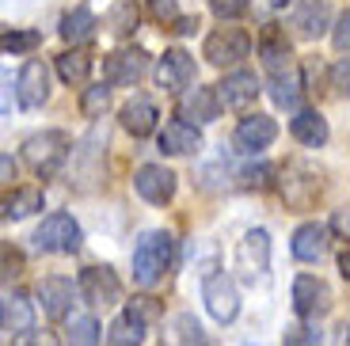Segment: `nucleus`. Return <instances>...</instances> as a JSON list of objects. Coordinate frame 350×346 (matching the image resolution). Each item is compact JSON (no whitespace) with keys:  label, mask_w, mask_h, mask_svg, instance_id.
I'll return each instance as SVG.
<instances>
[{"label":"nucleus","mask_w":350,"mask_h":346,"mask_svg":"<svg viewBox=\"0 0 350 346\" xmlns=\"http://www.w3.org/2000/svg\"><path fill=\"white\" fill-rule=\"evenodd\" d=\"M293 27L301 38H320L332 27V4L327 0H301L293 12Z\"/></svg>","instance_id":"4be33fe9"},{"label":"nucleus","mask_w":350,"mask_h":346,"mask_svg":"<svg viewBox=\"0 0 350 346\" xmlns=\"http://www.w3.org/2000/svg\"><path fill=\"white\" fill-rule=\"evenodd\" d=\"M0 168H4V179H16V164H12V156H8V152L0 156Z\"/></svg>","instance_id":"49530a36"},{"label":"nucleus","mask_w":350,"mask_h":346,"mask_svg":"<svg viewBox=\"0 0 350 346\" xmlns=\"http://www.w3.org/2000/svg\"><path fill=\"white\" fill-rule=\"evenodd\" d=\"M145 69H149V53L145 50H137V46L133 50H114L103 57V84L130 88L145 77Z\"/></svg>","instance_id":"9d476101"},{"label":"nucleus","mask_w":350,"mask_h":346,"mask_svg":"<svg viewBox=\"0 0 350 346\" xmlns=\"http://www.w3.org/2000/svg\"><path fill=\"white\" fill-rule=\"evenodd\" d=\"M65 331H69V335H65L69 346H99V323H96V316H88V312H72Z\"/></svg>","instance_id":"7c9ffc66"},{"label":"nucleus","mask_w":350,"mask_h":346,"mask_svg":"<svg viewBox=\"0 0 350 346\" xmlns=\"http://www.w3.org/2000/svg\"><path fill=\"white\" fill-rule=\"evenodd\" d=\"M191 80H194V57L191 53L179 50V46L164 50V57L157 61V84L164 88V92H183Z\"/></svg>","instance_id":"4468645a"},{"label":"nucleus","mask_w":350,"mask_h":346,"mask_svg":"<svg viewBox=\"0 0 350 346\" xmlns=\"http://www.w3.org/2000/svg\"><path fill=\"white\" fill-rule=\"evenodd\" d=\"M327 308H332V286H327L324 278H316V274L293 278V312H297L301 320L316 323V316H324Z\"/></svg>","instance_id":"6e6552de"},{"label":"nucleus","mask_w":350,"mask_h":346,"mask_svg":"<svg viewBox=\"0 0 350 346\" xmlns=\"http://www.w3.org/2000/svg\"><path fill=\"white\" fill-rule=\"evenodd\" d=\"M327 225H320V221H305V225L293 232V255H297L301 263H320L327 251Z\"/></svg>","instance_id":"5701e85b"},{"label":"nucleus","mask_w":350,"mask_h":346,"mask_svg":"<svg viewBox=\"0 0 350 346\" xmlns=\"http://www.w3.org/2000/svg\"><path fill=\"white\" fill-rule=\"evenodd\" d=\"M202 301H206V308H210V316L217 323H232L240 312L237 282L228 274H206V282H202Z\"/></svg>","instance_id":"423d86ee"},{"label":"nucleus","mask_w":350,"mask_h":346,"mask_svg":"<svg viewBox=\"0 0 350 346\" xmlns=\"http://www.w3.org/2000/svg\"><path fill=\"white\" fill-rule=\"evenodd\" d=\"M69 148H72V141L65 130H42V133H31L23 141V160L35 175L53 179L65 168V160H69Z\"/></svg>","instance_id":"f03ea898"},{"label":"nucleus","mask_w":350,"mask_h":346,"mask_svg":"<svg viewBox=\"0 0 350 346\" xmlns=\"http://www.w3.org/2000/svg\"><path fill=\"white\" fill-rule=\"evenodd\" d=\"M92 53H84V50H65V53H57V77L65 80V84H88V77H92Z\"/></svg>","instance_id":"c85d7f7f"},{"label":"nucleus","mask_w":350,"mask_h":346,"mask_svg":"<svg viewBox=\"0 0 350 346\" xmlns=\"http://www.w3.org/2000/svg\"><path fill=\"white\" fill-rule=\"evenodd\" d=\"M149 12H152V19L157 23H164V27H172V23H179V4L175 0H149Z\"/></svg>","instance_id":"e433bc0d"},{"label":"nucleus","mask_w":350,"mask_h":346,"mask_svg":"<svg viewBox=\"0 0 350 346\" xmlns=\"http://www.w3.org/2000/svg\"><path fill=\"white\" fill-rule=\"evenodd\" d=\"M4 274H19V255H16V251H12V248H4Z\"/></svg>","instance_id":"c03bdc74"},{"label":"nucleus","mask_w":350,"mask_h":346,"mask_svg":"<svg viewBox=\"0 0 350 346\" xmlns=\"http://www.w3.org/2000/svg\"><path fill=\"white\" fill-rule=\"evenodd\" d=\"M210 12L217 19H240L247 12V0H210Z\"/></svg>","instance_id":"4c0bfd02"},{"label":"nucleus","mask_w":350,"mask_h":346,"mask_svg":"<svg viewBox=\"0 0 350 346\" xmlns=\"http://www.w3.org/2000/svg\"><path fill=\"white\" fill-rule=\"evenodd\" d=\"M145 343V320L126 308L118 320L107 328V346H141Z\"/></svg>","instance_id":"bb28decb"},{"label":"nucleus","mask_w":350,"mask_h":346,"mask_svg":"<svg viewBox=\"0 0 350 346\" xmlns=\"http://www.w3.org/2000/svg\"><path fill=\"white\" fill-rule=\"evenodd\" d=\"M77 293H80V286H72L69 278H62V274H50L38 282V304H42V312L50 320H65Z\"/></svg>","instance_id":"dca6fc26"},{"label":"nucleus","mask_w":350,"mask_h":346,"mask_svg":"<svg viewBox=\"0 0 350 346\" xmlns=\"http://www.w3.org/2000/svg\"><path fill=\"white\" fill-rule=\"evenodd\" d=\"M289 133L305 148H320V145H327V133L332 130H327V118L320 111H297L289 118Z\"/></svg>","instance_id":"b1692460"},{"label":"nucleus","mask_w":350,"mask_h":346,"mask_svg":"<svg viewBox=\"0 0 350 346\" xmlns=\"http://www.w3.org/2000/svg\"><path fill=\"white\" fill-rule=\"evenodd\" d=\"M172 267V232H145L133 248V282L141 289H152Z\"/></svg>","instance_id":"f257e3e1"},{"label":"nucleus","mask_w":350,"mask_h":346,"mask_svg":"<svg viewBox=\"0 0 350 346\" xmlns=\"http://www.w3.org/2000/svg\"><path fill=\"white\" fill-rule=\"evenodd\" d=\"M160 148H164L167 156H194L202 148L198 126H191V122H183V118L167 122L164 130H160Z\"/></svg>","instance_id":"412c9836"},{"label":"nucleus","mask_w":350,"mask_h":346,"mask_svg":"<svg viewBox=\"0 0 350 346\" xmlns=\"http://www.w3.org/2000/svg\"><path fill=\"white\" fill-rule=\"evenodd\" d=\"M16 96H19V107H23V111H38V107L50 99V69H46L42 61L31 57L23 69H19Z\"/></svg>","instance_id":"f8f14e48"},{"label":"nucleus","mask_w":350,"mask_h":346,"mask_svg":"<svg viewBox=\"0 0 350 346\" xmlns=\"http://www.w3.org/2000/svg\"><path fill=\"white\" fill-rule=\"evenodd\" d=\"M77 286H80V297L92 308H107V304H114L122 297V282H118V274L111 267H84L77 278Z\"/></svg>","instance_id":"1a4fd4ad"},{"label":"nucleus","mask_w":350,"mask_h":346,"mask_svg":"<svg viewBox=\"0 0 350 346\" xmlns=\"http://www.w3.org/2000/svg\"><path fill=\"white\" fill-rule=\"evenodd\" d=\"M175 187H179V179H175V172L164 168V164H141L137 172H133V191H137L145 202H152V206L172 202Z\"/></svg>","instance_id":"9b49d317"},{"label":"nucleus","mask_w":350,"mask_h":346,"mask_svg":"<svg viewBox=\"0 0 350 346\" xmlns=\"http://www.w3.org/2000/svg\"><path fill=\"white\" fill-rule=\"evenodd\" d=\"M274 137H278V122L271 114H247V118H240L237 133H232V145H237V152H259Z\"/></svg>","instance_id":"ddd939ff"},{"label":"nucleus","mask_w":350,"mask_h":346,"mask_svg":"<svg viewBox=\"0 0 350 346\" xmlns=\"http://www.w3.org/2000/svg\"><path fill=\"white\" fill-rule=\"evenodd\" d=\"M247 346H252V343H247Z\"/></svg>","instance_id":"3c124183"},{"label":"nucleus","mask_w":350,"mask_h":346,"mask_svg":"<svg viewBox=\"0 0 350 346\" xmlns=\"http://www.w3.org/2000/svg\"><path fill=\"white\" fill-rule=\"evenodd\" d=\"M267 270H271V236H267V228H247V232L240 236V243H237V274H240V282L255 286L259 278H267Z\"/></svg>","instance_id":"7ed1b4c3"},{"label":"nucleus","mask_w":350,"mask_h":346,"mask_svg":"<svg viewBox=\"0 0 350 346\" xmlns=\"http://www.w3.org/2000/svg\"><path fill=\"white\" fill-rule=\"evenodd\" d=\"M339 346H350V328H342V343Z\"/></svg>","instance_id":"09e8293b"},{"label":"nucleus","mask_w":350,"mask_h":346,"mask_svg":"<svg viewBox=\"0 0 350 346\" xmlns=\"http://www.w3.org/2000/svg\"><path fill=\"white\" fill-rule=\"evenodd\" d=\"M38 42H42L38 31H4V38H0L4 53H31Z\"/></svg>","instance_id":"c9c22d12"},{"label":"nucleus","mask_w":350,"mask_h":346,"mask_svg":"<svg viewBox=\"0 0 350 346\" xmlns=\"http://www.w3.org/2000/svg\"><path fill=\"white\" fill-rule=\"evenodd\" d=\"M271 175H274L271 164L237 168V187H244V191H267V187H271Z\"/></svg>","instance_id":"473e14b6"},{"label":"nucleus","mask_w":350,"mask_h":346,"mask_svg":"<svg viewBox=\"0 0 350 346\" xmlns=\"http://www.w3.org/2000/svg\"><path fill=\"white\" fill-rule=\"evenodd\" d=\"M137 19H141V8L133 4V0H114L111 16H107V27H111L118 38H126V35L137 31Z\"/></svg>","instance_id":"2f4dec72"},{"label":"nucleus","mask_w":350,"mask_h":346,"mask_svg":"<svg viewBox=\"0 0 350 346\" xmlns=\"http://www.w3.org/2000/svg\"><path fill=\"white\" fill-rule=\"evenodd\" d=\"M179 118L191 122V126H206L221 114V99H217V88H187L179 96Z\"/></svg>","instance_id":"2eb2a0df"},{"label":"nucleus","mask_w":350,"mask_h":346,"mask_svg":"<svg viewBox=\"0 0 350 346\" xmlns=\"http://www.w3.org/2000/svg\"><path fill=\"white\" fill-rule=\"evenodd\" d=\"M157 103L145 96H133L130 103H122V111H118V122H122V130L133 133V137H149L152 130H157Z\"/></svg>","instance_id":"aec40b11"},{"label":"nucleus","mask_w":350,"mask_h":346,"mask_svg":"<svg viewBox=\"0 0 350 346\" xmlns=\"http://www.w3.org/2000/svg\"><path fill=\"white\" fill-rule=\"evenodd\" d=\"M271 4H274V8H282V4H286V0H271Z\"/></svg>","instance_id":"8fccbe9b"},{"label":"nucleus","mask_w":350,"mask_h":346,"mask_svg":"<svg viewBox=\"0 0 350 346\" xmlns=\"http://www.w3.org/2000/svg\"><path fill=\"white\" fill-rule=\"evenodd\" d=\"M339 274L350 282V251H342V255H339Z\"/></svg>","instance_id":"de8ad7c7"},{"label":"nucleus","mask_w":350,"mask_h":346,"mask_svg":"<svg viewBox=\"0 0 350 346\" xmlns=\"http://www.w3.org/2000/svg\"><path fill=\"white\" fill-rule=\"evenodd\" d=\"M278 191H282V198H286V206H293V209H308L316 202V194H320V179H316V172L312 168H305V164H286V168H278Z\"/></svg>","instance_id":"0eeeda50"},{"label":"nucleus","mask_w":350,"mask_h":346,"mask_svg":"<svg viewBox=\"0 0 350 346\" xmlns=\"http://www.w3.org/2000/svg\"><path fill=\"white\" fill-rule=\"evenodd\" d=\"M172 31H175V35H191V31H198V16H183Z\"/></svg>","instance_id":"37998d69"},{"label":"nucleus","mask_w":350,"mask_h":346,"mask_svg":"<svg viewBox=\"0 0 350 346\" xmlns=\"http://www.w3.org/2000/svg\"><path fill=\"white\" fill-rule=\"evenodd\" d=\"M130 312H137L141 320L149 323V320H157V316H160V304L152 301V297H133V301H130Z\"/></svg>","instance_id":"79ce46f5"},{"label":"nucleus","mask_w":350,"mask_h":346,"mask_svg":"<svg viewBox=\"0 0 350 346\" xmlns=\"http://www.w3.org/2000/svg\"><path fill=\"white\" fill-rule=\"evenodd\" d=\"M202 53H206V61L210 65H237V61H244L247 53H252V38H247V31H240V27H217L213 35H206V46H202Z\"/></svg>","instance_id":"39448f33"},{"label":"nucleus","mask_w":350,"mask_h":346,"mask_svg":"<svg viewBox=\"0 0 350 346\" xmlns=\"http://www.w3.org/2000/svg\"><path fill=\"white\" fill-rule=\"evenodd\" d=\"M332 42H335V50H339V53H350V8L342 12L339 19H335V27H332Z\"/></svg>","instance_id":"58836bf2"},{"label":"nucleus","mask_w":350,"mask_h":346,"mask_svg":"<svg viewBox=\"0 0 350 346\" xmlns=\"http://www.w3.org/2000/svg\"><path fill=\"white\" fill-rule=\"evenodd\" d=\"M107 103H111V84H92V88H84V96H80V111H84V118L103 114Z\"/></svg>","instance_id":"f704fd0d"},{"label":"nucleus","mask_w":350,"mask_h":346,"mask_svg":"<svg viewBox=\"0 0 350 346\" xmlns=\"http://www.w3.org/2000/svg\"><path fill=\"white\" fill-rule=\"evenodd\" d=\"M80 240H84V232L72 221V213H50L35 232V248L46 255H69L80 248Z\"/></svg>","instance_id":"20e7f679"},{"label":"nucleus","mask_w":350,"mask_h":346,"mask_svg":"<svg viewBox=\"0 0 350 346\" xmlns=\"http://www.w3.org/2000/svg\"><path fill=\"white\" fill-rule=\"evenodd\" d=\"M301 92H305V80H301L297 69L282 72V77H271V99L278 107H297L301 103Z\"/></svg>","instance_id":"c756f323"},{"label":"nucleus","mask_w":350,"mask_h":346,"mask_svg":"<svg viewBox=\"0 0 350 346\" xmlns=\"http://www.w3.org/2000/svg\"><path fill=\"white\" fill-rule=\"evenodd\" d=\"M332 228H335V232H342V236H350V213H335Z\"/></svg>","instance_id":"a18cd8bd"},{"label":"nucleus","mask_w":350,"mask_h":346,"mask_svg":"<svg viewBox=\"0 0 350 346\" xmlns=\"http://www.w3.org/2000/svg\"><path fill=\"white\" fill-rule=\"evenodd\" d=\"M332 88L339 96H350V57H342L332 65Z\"/></svg>","instance_id":"ea45409f"},{"label":"nucleus","mask_w":350,"mask_h":346,"mask_svg":"<svg viewBox=\"0 0 350 346\" xmlns=\"http://www.w3.org/2000/svg\"><path fill=\"white\" fill-rule=\"evenodd\" d=\"M213 88H217V99L225 111H247L259 99V80H255V72H228Z\"/></svg>","instance_id":"f3484780"},{"label":"nucleus","mask_w":350,"mask_h":346,"mask_svg":"<svg viewBox=\"0 0 350 346\" xmlns=\"http://www.w3.org/2000/svg\"><path fill=\"white\" fill-rule=\"evenodd\" d=\"M0 328L8 331L12 338L27 335V331H35V304L27 301L19 289L4 293V301H0Z\"/></svg>","instance_id":"6ab92c4d"},{"label":"nucleus","mask_w":350,"mask_h":346,"mask_svg":"<svg viewBox=\"0 0 350 346\" xmlns=\"http://www.w3.org/2000/svg\"><path fill=\"white\" fill-rule=\"evenodd\" d=\"M96 27H99V19L88 8H72L62 16V27H57V31H62V38L72 42V50H77L80 42H92V38H96Z\"/></svg>","instance_id":"a878e982"},{"label":"nucleus","mask_w":350,"mask_h":346,"mask_svg":"<svg viewBox=\"0 0 350 346\" xmlns=\"http://www.w3.org/2000/svg\"><path fill=\"white\" fill-rule=\"evenodd\" d=\"M12 346H62L53 331H27V335L12 338Z\"/></svg>","instance_id":"a19ab883"},{"label":"nucleus","mask_w":350,"mask_h":346,"mask_svg":"<svg viewBox=\"0 0 350 346\" xmlns=\"http://www.w3.org/2000/svg\"><path fill=\"white\" fill-rule=\"evenodd\" d=\"M259 57L262 65H267V72L271 77H282V72L293 69V46H289V38L282 35L278 27H262V35H259Z\"/></svg>","instance_id":"a211bd4d"},{"label":"nucleus","mask_w":350,"mask_h":346,"mask_svg":"<svg viewBox=\"0 0 350 346\" xmlns=\"http://www.w3.org/2000/svg\"><path fill=\"white\" fill-rule=\"evenodd\" d=\"M164 346H210V338L191 312H175L164 323Z\"/></svg>","instance_id":"393cba45"},{"label":"nucleus","mask_w":350,"mask_h":346,"mask_svg":"<svg viewBox=\"0 0 350 346\" xmlns=\"http://www.w3.org/2000/svg\"><path fill=\"white\" fill-rule=\"evenodd\" d=\"M282 346H324V331L316 323H293L282 335Z\"/></svg>","instance_id":"72a5a7b5"},{"label":"nucleus","mask_w":350,"mask_h":346,"mask_svg":"<svg viewBox=\"0 0 350 346\" xmlns=\"http://www.w3.org/2000/svg\"><path fill=\"white\" fill-rule=\"evenodd\" d=\"M42 187H16L12 194H4V221H23L35 209H42Z\"/></svg>","instance_id":"cd10ccee"}]
</instances>
